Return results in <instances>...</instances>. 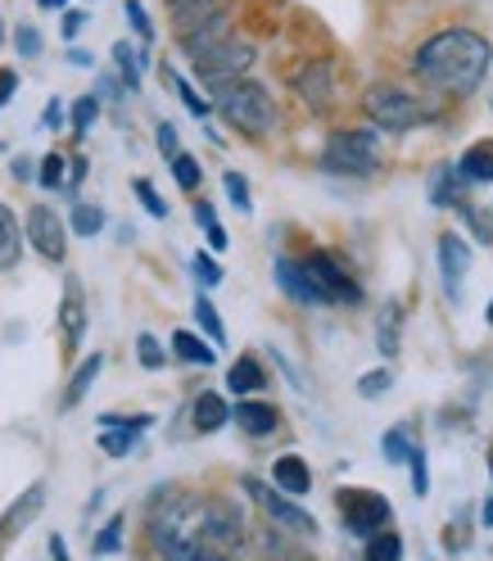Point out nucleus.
I'll use <instances>...</instances> for the list:
<instances>
[{"label": "nucleus", "mask_w": 493, "mask_h": 561, "mask_svg": "<svg viewBox=\"0 0 493 561\" xmlns=\"http://www.w3.org/2000/svg\"><path fill=\"white\" fill-rule=\"evenodd\" d=\"M484 318H489V327H493V299H489V312H484Z\"/></svg>", "instance_id": "obj_59"}, {"label": "nucleus", "mask_w": 493, "mask_h": 561, "mask_svg": "<svg viewBox=\"0 0 493 561\" xmlns=\"http://www.w3.org/2000/svg\"><path fill=\"white\" fill-rule=\"evenodd\" d=\"M42 507H46V484L37 480V484H27V489H23L19 503H10L5 516H0V543H10L14 535H23L27 525L42 516Z\"/></svg>", "instance_id": "obj_14"}, {"label": "nucleus", "mask_w": 493, "mask_h": 561, "mask_svg": "<svg viewBox=\"0 0 493 561\" xmlns=\"http://www.w3.org/2000/svg\"><path fill=\"white\" fill-rule=\"evenodd\" d=\"M95 118H100V100L95 95H82L73 104V114H68V123H73V136H87L95 127Z\"/></svg>", "instance_id": "obj_35"}, {"label": "nucleus", "mask_w": 493, "mask_h": 561, "mask_svg": "<svg viewBox=\"0 0 493 561\" xmlns=\"http://www.w3.org/2000/svg\"><path fill=\"white\" fill-rule=\"evenodd\" d=\"M489 476H493V458H489Z\"/></svg>", "instance_id": "obj_60"}, {"label": "nucleus", "mask_w": 493, "mask_h": 561, "mask_svg": "<svg viewBox=\"0 0 493 561\" xmlns=\"http://www.w3.org/2000/svg\"><path fill=\"white\" fill-rule=\"evenodd\" d=\"M403 462L412 467V494H416V499H426V494H431V467H426V448H421V444H412Z\"/></svg>", "instance_id": "obj_31"}, {"label": "nucleus", "mask_w": 493, "mask_h": 561, "mask_svg": "<svg viewBox=\"0 0 493 561\" xmlns=\"http://www.w3.org/2000/svg\"><path fill=\"white\" fill-rule=\"evenodd\" d=\"M380 159H385V150H380L376 127H340V131H331L326 150H322V168L335 172V178H371Z\"/></svg>", "instance_id": "obj_4"}, {"label": "nucleus", "mask_w": 493, "mask_h": 561, "mask_svg": "<svg viewBox=\"0 0 493 561\" xmlns=\"http://www.w3.org/2000/svg\"><path fill=\"white\" fill-rule=\"evenodd\" d=\"M195 222H199V227L218 222V214H214V204H208V199H199V204H195Z\"/></svg>", "instance_id": "obj_50"}, {"label": "nucleus", "mask_w": 493, "mask_h": 561, "mask_svg": "<svg viewBox=\"0 0 493 561\" xmlns=\"http://www.w3.org/2000/svg\"><path fill=\"white\" fill-rule=\"evenodd\" d=\"M14 91H19V73L14 68H0V110L14 100Z\"/></svg>", "instance_id": "obj_47"}, {"label": "nucleus", "mask_w": 493, "mask_h": 561, "mask_svg": "<svg viewBox=\"0 0 493 561\" xmlns=\"http://www.w3.org/2000/svg\"><path fill=\"white\" fill-rule=\"evenodd\" d=\"M367 557L371 561H394V557H403V539L390 535V530H376V535H367Z\"/></svg>", "instance_id": "obj_33"}, {"label": "nucleus", "mask_w": 493, "mask_h": 561, "mask_svg": "<svg viewBox=\"0 0 493 561\" xmlns=\"http://www.w3.org/2000/svg\"><path fill=\"white\" fill-rule=\"evenodd\" d=\"M244 516L231 499H204V557H227L244 543Z\"/></svg>", "instance_id": "obj_6"}, {"label": "nucleus", "mask_w": 493, "mask_h": 561, "mask_svg": "<svg viewBox=\"0 0 493 561\" xmlns=\"http://www.w3.org/2000/svg\"><path fill=\"white\" fill-rule=\"evenodd\" d=\"M172 178H177V186H182V191H199L204 168H199V159H195V154L177 150V154H172Z\"/></svg>", "instance_id": "obj_30"}, {"label": "nucleus", "mask_w": 493, "mask_h": 561, "mask_svg": "<svg viewBox=\"0 0 493 561\" xmlns=\"http://www.w3.org/2000/svg\"><path fill=\"white\" fill-rule=\"evenodd\" d=\"M222 186H227V199L240 208V214H250V208H254V199H250V182H244L240 172H227Z\"/></svg>", "instance_id": "obj_38"}, {"label": "nucleus", "mask_w": 493, "mask_h": 561, "mask_svg": "<svg viewBox=\"0 0 493 561\" xmlns=\"http://www.w3.org/2000/svg\"><path fill=\"white\" fill-rule=\"evenodd\" d=\"M37 5H42V10H55V5H68V0H37Z\"/></svg>", "instance_id": "obj_58"}, {"label": "nucleus", "mask_w": 493, "mask_h": 561, "mask_svg": "<svg viewBox=\"0 0 493 561\" xmlns=\"http://www.w3.org/2000/svg\"><path fill=\"white\" fill-rule=\"evenodd\" d=\"M457 182H462V172H457V168H435V178H431V204L435 208H452L457 199H462Z\"/></svg>", "instance_id": "obj_27"}, {"label": "nucleus", "mask_w": 493, "mask_h": 561, "mask_svg": "<svg viewBox=\"0 0 493 561\" xmlns=\"http://www.w3.org/2000/svg\"><path fill=\"white\" fill-rule=\"evenodd\" d=\"M114 64H118V78L127 82V91L136 95V91H140V64H146V55H136L127 42H118V46H114Z\"/></svg>", "instance_id": "obj_28"}, {"label": "nucleus", "mask_w": 493, "mask_h": 561, "mask_svg": "<svg viewBox=\"0 0 493 561\" xmlns=\"http://www.w3.org/2000/svg\"><path fill=\"white\" fill-rule=\"evenodd\" d=\"M82 178H87V159H73L68 163V186H82Z\"/></svg>", "instance_id": "obj_51"}, {"label": "nucleus", "mask_w": 493, "mask_h": 561, "mask_svg": "<svg viewBox=\"0 0 493 561\" xmlns=\"http://www.w3.org/2000/svg\"><path fill=\"white\" fill-rule=\"evenodd\" d=\"M14 46H19L23 59H37V55H42V32L32 27V23H23V27L14 32Z\"/></svg>", "instance_id": "obj_44"}, {"label": "nucleus", "mask_w": 493, "mask_h": 561, "mask_svg": "<svg viewBox=\"0 0 493 561\" xmlns=\"http://www.w3.org/2000/svg\"><path fill=\"white\" fill-rule=\"evenodd\" d=\"M64 168H68V163H64L59 154H46V159H42V172H37V182H42L46 191H59V186L68 182V172H64Z\"/></svg>", "instance_id": "obj_42"}, {"label": "nucleus", "mask_w": 493, "mask_h": 561, "mask_svg": "<svg viewBox=\"0 0 493 561\" xmlns=\"http://www.w3.org/2000/svg\"><path fill=\"white\" fill-rule=\"evenodd\" d=\"M23 240H32V250H37L46 263H64V254H68V231H64V222H59V214L50 204H32L27 208Z\"/></svg>", "instance_id": "obj_11"}, {"label": "nucleus", "mask_w": 493, "mask_h": 561, "mask_svg": "<svg viewBox=\"0 0 493 561\" xmlns=\"http://www.w3.org/2000/svg\"><path fill=\"white\" fill-rule=\"evenodd\" d=\"M23 259V231H19V218L10 214V204H0V272L19 267Z\"/></svg>", "instance_id": "obj_23"}, {"label": "nucleus", "mask_w": 493, "mask_h": 561, "mask_svg": "<svg viewBox=\"0 0 493 561\" xmlns=\"http://www.w3.org/2000/svg\"><path fill=\"white\" fill-rule=\"evenodd\" d=\"M276 286L286 290L295 304H322V295L312 290V280H308L299 259H276Z\"/></svg>", "instance_id": "obj_19"}, {"label": "nucleus", "mask_w": 493, "mask_h": 561, "mask_svg": "<svg viewBox=\"0 0 493 561\" xmlns=\"http://www.w3.org/2000/svg\"><path fill=\"white\" fill-rule=\"evenodd\" d=\"M195 322L204 327V335L214 340V344H227V327H222V318H218V308L208 304L204 295H195Z\"/></svg>", "instance_id": "obj_29"}, {"label": "nucleus", "mask_w": 493, "mask_h": 561, "mask_svg": "<svg viewBox=\"0 0 493 561\" xmlns=\"http://www.w3.org/2000/svg\"><path fill=\"white\" fill-rule=\"evenodd\" d=\"M163 78H168V82H172V87H177V95H182V104H186V110H191V114H195V118H208V110H214V104H208V100H199V95H195V87H191V82H182V78H177V73H163Z\"/></svg>", "instance_id": "obj_37"}, {"label": "nucleus", "mask_w": 493, "mask_h": 561, "mask_svg": "<svg viewBox=\"0 0 493 561\" xmlns=\"http://www.w3.org/2000/svg\"><path fill=\"white\" fill-rule=\"evenodd\" d=\"M263 385H267V371H263L259 358L244 354V358L231 363V371H227V390H231V394H259Z\"/></svg>", "instance_id": "obj_22"}, {"label": "nucleus", "mask_w": 493, "mask_h": 561, "mask_svg": "<svg viewBox=\"0 0 493 561\" xmlns=\"http://www.w3.org/2000/svg\"><path fill=\"white\" fill-rule=\"evenodd\" d=\"M222 37H231V27H227V14L222 10H214V14H204V19H195V23H186V27H177V42H182V50L195 59L199 50H208V46H218Z\"/></svg>", "instance_id": "obj_16"}, {"label": "nucleus", "mask_w": 493, "mask_h": 561, "mask_svg": "<svg viewBox=\"0 0 493 561\" xmlns=\"http://www.w3.org/2000/svg\"><path fill=\"white\" fill-rule=\"evenodd\" d=\"M100 367H104V358H100V354H91V358H87V363L73 371V380H68V390H64V408H78V403L87 399V390L95 385Z\"/></svg>", "instance_id": "obj_26"}, {"label": "nucleus", "mask_w": 493, "mask_h": 561, "mask_svg": "<svg viewBox=\"0 0 493 561\" xmlns=\"http://www.w3.org/2000/svg\"><path fill=\"white\" fill-rule=\"evenodd\" d=\"M376 348L385 358L403 354V308H399V299H390L380 308V318H376Z\"/></svg>", "instance_id": "obj_18"}, {"label": "nucleus", "mask_w": 493, "mask_h": 561, "mask_svg": "<svg viewBox=\"0 0 493 561\" xmlns=\"http://www.w3.org/2000/svg\"><path fill=\"white\" fill-rule=\"evenodd\" d=\"M489 59H493V50L480 32L448 27V32H435V37L416 50L412 73L444 95H471L489 73Z\"/></svg>", "instance_id": "obj_1"}, {"label": "nucleus", "mask_w": 493, "mask_h": 561, "mask_svg": "<svg viewBox=\"0 0 493 561\" xmlns=\"http://www.w3.org/2000/svg\"><path fill=\"white\" fill-rule=\"evenodd\" d=\"M295 91L303 95V104L312 114H322L326 104H331V95H335V82H331V64L326 59H308L299 73H295Z\"/></svg>", "instance_id": "obj_13"}, {"label": "nucleus", "mask_w": 493, "mask_h": 561, "mask_svg": "<svg viewBox=\"0 0 493 561\" xmlns=\"http://www.w3.org/2000/svg\"><path fill=\"white\" fill-rule=\"evenodd\" d=\"M191 64H195V78H199L204 87H222V82H231V78H250L254 46L240 42V37H222L218 46L199 50Z\"/></svg>", "instance_id": "obj_5"}, {"label": "nucleus", "mask_w": 493, "mask_h": 561, "mask_svg": "<svg viewBox=\"0 0 493 561\" xmlns=\"http://www.w3.org/2000/svg\"><path fill=\"white\" fill-rule=\"evenodd\" d=\"M236 426L244 431V435H254V439H263V435H272L276 431V421H280V412L272 408V403H254V399H244V403H236Z\"/></svg>", "instance_id": "obj_21"}, {"label": "nucleus", "mask_w": 493, "mask_h": 561, "mask_svg": "<svg viewBox=\"0 0 493 561\" xmlns=\"http://www.w3.org/2000/svg\"><path fill=\"white\" fill-rule=\"evenodd\" d=\"M68 64H78V68H91V55H87V50H68Z\"/></svg>", "instance_id": "obj_54"}, {"label": "nucleus", "mask_w": 493, "mask_h": 561, "mask_svg": "<svg viewBox=\"0 0 493 561\" xmlns=\"http://www.w3.org/2000/svg\"><path fill=\"white\" fill-rule=\"evenodd\" d=\"M136 358H140V367L146 371H159L163 363H168V354H163V344L146 331V335H136Z\"/></svg>", "instance_id": "obj_36"}, {"label": "nucleus", "mask_w": 493, "mask_h": 561, "mask_svg": "<svg viewBox=\"0 0 493 561\" xmlns=\"http://www.w3.org/2000/svg\"><path fill=\"white\" fill-rule=\"evenodd\" d=\"M131 191H136V199H140V204H146V214H150V218H168V204H163V195H159V191H154L146 178H136V186H131Z\"/></svg>", "instance_id": "obj_41"}, {"label": "nucleus", "mask_w": 493, "mask_h": 561, "mask_svg": "<svg viewBox=\"0 0 493 561\" xmlns=\"http://www.w3.org/2000/svg\"><path fill=\"white\" fill-rule=\"evenodd\" d=\"M457 172H462V182H493V146L480 140L471 146L462 159H457Z\"/></svg>", "instance_id": "obj_24"}, {"label": "nucleus", "mask_w": 493, "mask_h": 561, "mask_svg": "<svg viewBox=\"0 0 493 561\" xmlns=\"http://www.w3.org/2000/svg\"><path fill=\"white\" fill-rule=\"evenodd\" d=\"M340 520L348 535H376L385 530V520H390V503H385V494H371V489H340Z\"/></svg>", "instance_id": "obj_10"}, {"label": "nucleus", "mask_w": 493, "mask_h": 561, "mask_svg": "<svg viewBox=\"0 0 493 561\" xmlns=\"http://www.w3.org/2000/svg\"><path fill=\"white\" fill-rule=\"evenodd\" d=\"M42 123H46V127H59V123H64V104H59V100L46 104V118H42Z\"/></svg>", "instance_id": "obj_52"}, {"label": "nucleus", "mask_w": 493, "mask_h": 561, "mask_svg": "<svg viewBox=\"0 0 493 561\" xmlns=\"http://www.w3.org/2000/svg\"><path fill=\"white\" fill-rule=\"evenodd\" d=\"M244 484V494H250L267 516H272V525H280V530H290V535H317V520L290 499V494H280V489H272V484H263V480H254V476H244L240 480Z\"/></svg>", "instance_id": "obj_8"}, {"label": "nucleus", "mask_w": 493, "mask_h": 561, "mask_svg": "<svg viewBox=\"0 0 493 561\" xmlns=\"http://www.w3.org/2000/svg\"><path fill=\"white\" fill-rule=\"evenodd\" d=\"M73 231L78 236H100L104 231V208L100 204H73Z\"/></svg>", "instance_id": "obj_34"}, {"label": "nucleus", "mask_w": 493, "mask_h": 561, "mask_svg": "<svg viewBox=\"0 0 493 561\" xmlns=\"http://www.w3.org/2000/svg\"><path fill=\"white\" fill-rule=\"evenodd\" d=\"M480 520H484V525H493V499H484V507H480Z\"/></svg>", "instance_id": "obj_56"}, {"label": "nucleus", "mask_w": 493, "mask_h": 561, "mask_svg": "<svg viewBox=\"0 0 493 561\" xmlns=\"http://www.w3.org/2000/svg\"><path fill=\"white\" fill-rule=\"evenodd\" d=\"M272 480H276L280 494H290V499L312 494V471H308V462H303V458H295V453H286V458H276Z\"/></svg>", "instance_id": "obj_17"}, {"label": "nucleus", "mask_w": 493, "mask_h": 561, "mask_svg": "<svg viewBox=\"0 0 493 561\" xmlns=\"http://www.w3.org/2000/svg\"><path fill=\"white\" fill-rule=\"evenodd\" d=\"M204 236H208V250H214V254H222L227 244H231V240H227V231H222L218 222H208V227H204Z\"/></svg>", "instance_id": "obj_49"}, {"label": "nucleus", "mask_w": 493, "mask_h": 561, "mask_svg": "<svg viewBox=\"0 0 493 561\" xmlns=\"http://www.w3.org/2000/svg\"><path fill=\"white\" fill-rule=\"evenodd\" d=\"M159 154L163 159H172V154H177V127H172V123H159Z\"/></svg>", "instance_id": "obj_46"}, {"label": "nucleus", "mask_w": 493, "mask_h": 561, "mask_svg": "<svg viewBox=\"0 0 493 561\" xmlns=\"http://www.w3.org/2000/svg\"><path fill=\"white\" fill-rule=\"evenodd\" d=\"M439 276H444V295L452 304H462L467 295V276H471V244L457 236V231H444L439 236Z\"/></svg>", "instance_id": "obj_12"}, {"label": "nucleus", "mask_w": 493, "mask_h": 561, "mask_svg": "<svg viewBox=\"0 0 493 561\" xmlns=\"http://www.w3.org/2000/svg\"><path fill=\"white\" fill-rule=\"evenodd\" d=\"M363 110H367V118H371L380 131H408V127L421 123L416 95H408V91H399V87H371V91L363 95Z\"/></svg>", "instance_id": "obj_7"}, {"label": "nucleus", "mask_w": 493, "mask_h": 561, "mask_svg": "<svg viewBox=\"0 0 493 561\" xmlns=\"http://www.w3.org/2000/svg\"><path fill=\"white\" fill-rule=\"evenodd\" d=\"M59 327H64V344L78 348L87 335V295H82V280L68 276L64 280V304H59Z\"/></svg>", "instance_id": "obj_15"}, {"label": "nucleus", "mask_w": 493, "mask_h": 561, "mask_svg": "<svg viewBox=\"0 0 493 561\" xmlns=\"http://www.w3.org/2000/svg\"><path fill=\"white\" fill-rule=\"evenodd\" d=\"M118 548H123V516L114 512L110 520H104V525H100V535H95L91 552H95V557H110V552H118Z\"/></svg>", "instance_id": "obj_32"}, {"label": "nucleus", "mask_w": 493, "mask_h": 561, "mask_svg": "<svg viewBox=\"0 0 493 561\" xmlns=\"http://www.w3.org/2000/svg\"><path fill=\"white\" fill-rule=\"evenodd\" d=\"M87 23H91V19H87L82 10H68V14H64V37H68V42H73V37H78V32H82Z\"/></svg>", "instance_id": "obj_48"}, {"label": "nucleus", "mask_w": 493, "mask_h": 561, "mask_svg": "<svg viewBox=\"0 0 493 561\" xmlns=\"http://www.w3.org/2000/svg\"><path fill=\"white\" fill-rule=\"evenodd\" d=\"M408 448H412V444H408V435H403L399 426H394V431H385V439H380L385 462H403V458H408Z\"/></svg>", "instance_id": "obj_43"}, {"label": "nucleus", "mask_w": 493, "mask_h": 561, "mask_svg": "<svg viewBox=\"0 0 493 561\" xmlns=\"http://www.w3.org/2000/svg\"><path fill=\"white\" fill-rule=\"evenodd\" d=\"M172 10H191V5H204V0H168Z\"/></svg>", "instance_id": "obj_57"}, {"label": "nucleus", "mask_w": 493, "mask_h": 561, "mask_svg": "<svg viewBox=\"0 0 493 561\" xmlns=\"http://www.w3.org/2000/svg\"><path fill=\"white\" fill-rule=\"evenodd\" d=\"M127 23H131V32L140 42H154V23H150V14H146V5H140V0H127Z\"/></svg>", "instance_id": "obj_40"}, {"label": "nucleus", "mask_w": 493, "mask_h": 561, "mask_svg": "<svg viewBox=\"0 0 493 561\" xmlns=\"http://www.w3.org/2000/svg\"><path fill=\"white\" fill-rule=\"evenodd\" d=\"M50 557H59V561H64V557H68V543H64V539H59V535H55V539H50Z\"/></svg>", "instance_id": "obj_55"}, {"label": "nucleus", "mask_w": 493, "mask_h": 561, "mask_svg": "<svg viewBox=\"0 0 493 561\" xmlns=\"http://www.w3.org/2000/svg\"><path fill=\"white\" fill-rule=\"evenodd\" d=\"M299 263H303V272H308V280H312V290L322 295V304H358V299H363L358 280L348 276L326 250H312V254L299 259Z\"/></svg>", "instance_id": "obj_9"}, {"label": "nucleus", "mask_w": 493, "mask_h": 561, "mask_svg": "<svg viewBox=\"0 0 493 561\" xmlns=\"http://www.w3.org/2000/svg\"><path fill=\"white\" fill-rule=\"evenodd\" d=\"M150 539H154V552L172 561H199L204 557V499L159 489V499L150 503Z\"/></svg>", "instance_id": "obj_2"}, {"label": "nucleus", "mask_w": 493, "mask_h": 561, "mask_svg": "<svg viewBox=\"0 0 493 561\" xmlns=\"http://www.w3.org/2000/svg\"><path fill=\"white\" fill-rule=\"evenodd\" d=\"M191 421H195L199 435H214V431H222L227 421H231V408H227V399L218 390H204L195 399V408H191Z\"/></svg>", "instance_id": "obj_20"}, {"label": "nucleus", "mask_w": 493, "mask_h": 561, "mask_svg": "<svg viewBox=\"0 0 493 561\" xmlns=\"http://www.w3.org/2000/svg\"><path fill=\"white\" fill-rule=\"evenodd\" d=\"M191 267H195V276H199V286H222V267L214 263V254H195Z\"/></svg>", "instance_id": "obj_45"}, {"label": "nucleus", "mask_w": 493, "mask_h": 561, "mask_svg": "<svg viewBox=\"0 0 493 561\" xmlns=\"http://www.w3.org/2000/svg\"><path fill=\"white\" fill-rule=\"evenodd\" d=\"M14 178H19V182L32 178V163H27V159H14Z\"/></svg>", "instance_id": "obj_53"}, {"label": "nucleus", "mask_w": 493, "mask_h": 561, "mask_svg": "<svg viewBox=\"0 0 493 561\" xmlns=\"http://www.w3.org/2000/svg\"><path fill=\"white\" fill-rule=\"evenodd\" d=\"M390 385H394V376L385 371V367H376V371H367V376L358 380V394H363V399H380V394H390Z\"/></svg>", "instance_id": "obj_39"}, {"label": "nucleus", "mask_w": 493, "mask_h": 561, "mask_svg": "<svg viewBox=\"0 0 493 561\" xmlns=\"http://www.w3.org/2000/svg\"><path fill=\"white\" fill-rule=\"evenodd\" d=\"M172 354H177L182 363H195V367H214V363H218V354L208 348V340H199V335H191V331L172 335Z\"/></svg>", "instance_id": "obj_25"}, {"label": "nucleus", "mask_w": 493, "mask_h": 561, "mask_svg": "<svg viewBox=\"0 0 493 561\" xmlns=\"http://www.w3.org/2000/svg\"><path fill=\"white\" fill-rule=\"evenodd\" d=\"M214 110L240 127V131H250V136H267L276 127V104L267 95L263 82H250V78H231L222 87H214Z\"/></svg>", "instance_id": "obj_3"}]
</instances>
